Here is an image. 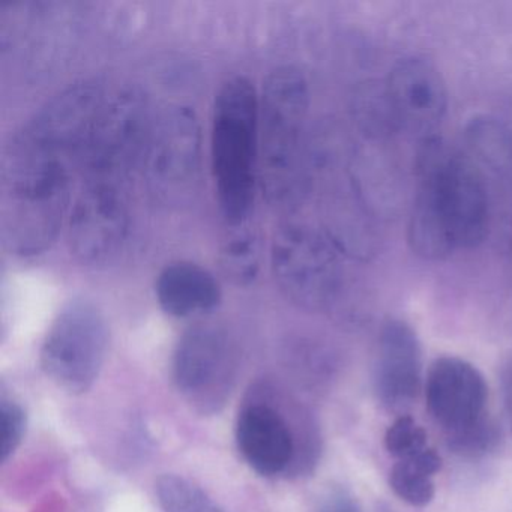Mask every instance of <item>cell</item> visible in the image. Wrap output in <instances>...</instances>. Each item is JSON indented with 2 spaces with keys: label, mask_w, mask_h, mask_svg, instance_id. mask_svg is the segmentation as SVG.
<instances>
[{
  "label": "cell",
  "mask_w": 512,
  "mask_h": 512,
  "mask_svg": "<svg viewBox=\"0 0 512 512\" xmlns=\"http://www.w3.org/2000/svg\"><path fill=\"white\" fill-rule=\"evenodd\" d=\"M499 431L487 418L479 419L470 427L449 433V448L466 457L485 454L496 446Z\"/></svg>",
  "instance_id": "cell-22"
},
{
  "label": "cell",
  "mask_w": 512,
  "mask_h": 512,
  "mask_svg": "<svg viewBox=\"0 0 512 512\" xmlns=\"http://www.w3.org/2000/svg\"><path fill=\"white\" fill-rule=\"evenodd\" d=\"M386 451L397 458L406 460L424 451L427 446V433L421 425L407 415L398 416L385 434Z\"/></svg>",
  "instance_id": "cell-21"
},
{
  "label": "cell",
  "mask_w": 512,
  "mask_h": 512,
  "mask_svg": "<svg viewBox=\"0 0 512 512\" xmlns=\"http://www.w3.org/2000/svg\"><path fill=\"white\" fill-rule=\"evenodd\" d=\"M470 151L496 172L512 169V134L491 116H476L466 127Z\"/></svg>",
  "instance_id": "cell-16"
},
{
  "label": "cell",
  "mask_w": 512,
  "mask_h": 512,
  "mask_svg": "<svg viewBox=\"0 0 512 512\" xmlns=\"http://www.w3.org/2000/svg\"><path fill=\"white\" fill-rule=\"evenodd\" d=\"M433 476L419 469L410 460H398L389 473V484L394 493L412 506H425L433 500Z\"/></svg>",
  "instance_id": "cell-20"
},
{
  "label": "cell",
  "mask_w": 512,
  "mask_h": 512,
  "mask_svg": "<svg viewBox=\"0 0 512 512\" xmlns=\"http://www.w3.org/2000/svg\"><path fill=\"white\" fill-rule=\"evenodd\" d=\"M157 494L164 512H226L199 485L182 476H161Z\"/></svg>",
  "instance_id": "cell-18"
},
{
  "label": "cell",
  "mask_w": 512,
  "mask_h": 512,
  "mask_svg": "<svg viewBox=\"0 0 512 512\" xmlns=\"http://www.w3.org/2000/svg\"><path fill=\"white\" fill-rule=\"evenodd\" d=\"M68 247L86 266L107 265L116 259L130 232V212L119 185L83 182L68 214Z\"/></svg>",
  "instance_id": "cell-10"
},
{
  "label": "cell",
  "mask_w": 512,
  "mask_h": 512,
  "mask_svg": "<svg viewBox=\"0 0 512 512\" xmlns=\"http://www.w3.org/2000/svg\"><path fill=\"white\" fill-rule=\"evenodd\" d=\"M80 161L23 125L5 146L0 170V226L5 247L20 257L49 250L73 205Z\"/></svg>",
  "instance_id": "cell-1"
},
{
  "label": "cell",
  "mask_w": 512,
  "mask_h": 512,
  "mask_svg": "<svg viewBox=\"0 0 512 512\" xmlns=\"http://www.w3.org/2000/svg\"><path fill=\"white\" fill-rule=\"evenodd\" d=\"M236 442L245 461L263 476L286 473L298 457L292 424L268 401L245 404L236 422Z\"/></svg>",
  "instance_id": "cell-13"
},
{
  "label": "cell",
  "mask_w": 512,
  "mask_h": 512,
  "mask_svg": "<svg viewBox=\"0 0 512 512\" xmlns=\"http://www.w3.org/2000/svg\"><path fill=\"white\" fill-rule=\"evenodd\" d=\"M415 169L418 184L407 226L412 253L437 262L481 245L490 229V203L472 161L431 136L421 140Z\"/></svg>",
  "instance_id": "cell-2"
},
{
  "label": "cell",
  "mask_w": 512,
  "mask_h": 512,
  "mask_svg": "<svg viewBox=\"0 0 512 512\" xmlns=\"http://www.w3.org/2000/svg\"><path fill=\"white\" fill-rule=\"evenodd\" d=\"M355 116L359 127L377 139L400 131L389 104L385 83L380 86L368 85L356 95Z\"/></svg>",
  "instance_id": "cell-19"
},
{
  "label": "cell",
  "mask_w": 512,
  "mask_h": 512,
  "mask_svg": "<svg viewBox=\"0 0 512 512\" xmlns=\"http://www.w3.org/2000/svg\"><path fill=\"white\" fill-rule=\"evenodd\" d=\"M271 266L283 295L305 310H325L340 293L343 269L337 245L307 224L287 223L278 229Z\"/></svg>",
  "instance_id": "cell-5"
},
{
  "label": "cell",
  "mask_w": 512,
  "mask_h": 512,
  "mask_svg": "<svg viewBox=\"0 0 512 512\" xmlns=\"http://www.w3.org/2000/svg\"><path fill=\"white\" fill-rule=\"evenodd\" d=\"M211 167L224 221L244 226L260 181V97L247 77L226 80L215 97Z\"/></svg>",
  "instance_id": "cell-4"
},
{
  "label": "cell",
  "mask_w": 512,
  "mask_h": 512,
  "mask_svg": "<svg viewBox=\"0 0 512 512\" xmlns=\"http://www.w3.org/2000/svg\"><path fill=\"white\" fill-rule=\"evenodd\" d=\"M0 427H2L0 454H2V461H7L10 455L19 448L26 431V413L19 403L5 397L2 398L0 401Z\"/></svg>",
  "instance_id": "cell-23"
},
{
  "label": "cell",
  "mask_w": 512,
  "mask_h": 512,
  "mask_svg": "<svg viewBox=\"0 0 512 512\" xmlns=\"http://www.w3.org/2000/svg\"><path fill=\"white\" fill-rule=\"evenodd\" d=\"M385 88L398 130L421 140L436 136L448 112V88L433 62L418 56L401 59L389 71Z\"/></svg>",
  "instance_id": "cell-11"
},
{
  "label": "cell",
  "mask_w": 512,
  "mask_h": 512,
  "mask_svg": "<svg viewBox=\"0 0 512 512\" xmlns=\"http://www.w3.org/2000/svg\"><path fill=\"white\" fill-rule=\"evenodd\" d=\"M155 292L161 308L173 317H191L215 310L221 286L212 272L196 263L178 262L158 275Z\"/></svg>",
  "instance_id": "cell-15"
},
{
  "label": "cell",
  "mask_w": 512,
  "mask_h": 512,
  "mask_svg": "<svg viewBox=\"0 0 512 512\" xmlns=\"http://www.w3.org/2000/svg\"><path fill=\"white\" fill-rule=\"evenodd\" d=\"M152 118L140 89L124 86L109 92L83 158V182L122 187L131 169L142 163Z\"/></svg>",
  "instance_id": "cell-6"
},
{
  "label": "cell",
  "mask_w": 512,
  "mask_h": 512,
  "mask_svg": "<svg viewBox=\"0 0 512 512\" xmlns=\"http://www.w3.org/2000/svg\"><path fill=\"white\" fill-rule=\"evenodd\" d=\"M421 346L409 323L389 319L379 337L374 389L389 410L406 409L421 386Z\"/></svg>",
  "instance_id": "cell-14"
},
{
  "label": "cell",
  "mask_w": 512,
  "mask_h": 512,
  "mask_svg": "<svg viewBox=\"0 0 512 512\" xmlns=\"http://www.w3.org/2000/svg\"><path fill=\"white\" fill-rule=\"evenodd\" d=\"M310 88L295 67L275 68L260 95V184L269 205L289 209L307 193Z\"/></svg>",
  "instance_id": "cell-3"
},
{
  "label": "cell",
  "mask_w": 512,
  "mask_h": 512,
  "mask_svg": "<svg viewBox=\"0 0 512 512\" xmlns=\"http://www.w3.org/2000/svg\"><path fill=\"white\" fill-rule=\"evenodd\" d=\"M320 512H361V509L352 497L338 493L326 500Z\"/></svg>",
  "instance_id": "cell-24"
},
{
  "label": "cell",
  "mask_w": 512,
  "mask_h": 512,
  "mask_svg": "<svg viewBox=\"0 0 512 512\" xmlns=\"http://www.w3.org/2000/svg\"><path fill=\"white\" fill-rule=\"evenodd\" d=\"M487 385L478 368L460 358L437 359L428 371L425 398L433 418L449 433L484 418Z\"/></svg>",
  "instance_id": "cell-12"
},
{
  "label": "cell",
  "mask_w": 512,
  "mask_h": 512,
  "mask_svg": "<svg viewBox=\"0 0 512 512\" xmlns=\"http://www.w3.org/2000/svg\"><path fill=\"white\" fill-rule=\"evenodd\" d=\"M233 232L221 248V268L224 275L238 286L256 280L260 266L259 241L244 226L232 227Z\"/></svg>",
  "instance_id": "cell-17"
},
{
  "label": "cell",
  "mask_w": 512,
  "mask_h": 512,
  "mask_svg": "<svg viewBox=\"0 0 512 512\" xmlns=\"http://www.w3.org/2000/svg\"><path fill=\"white\" fill-rule=\"evenodd\" d=\"M110 332L103 311L88 299H73L53 320L41 365L47 376L71 394L88 391L106 361Z\"/></svg>",
  "instance_id": "cell-7"
},
{
  "label": "cell",
  "mask_w": 512,
  "mask_h": 512,
  "mask_svg": "<svg viewBox=\"0 0 512 512\" xmlns=\"http://www.w3.org/2000/svg\"><path fill=\"white\" fill-rule=\"evenodd\" d=\"M142 164L149 187L164 202H181L193 193L202 164L194 110L173 104L152 118Z\"/></svg>",
  "instance_id": "cell-8"
},
{
  "label": "cell",
  "mask_w": 512,
  "mask_h": 512,
  "mask_svg": "<svg viewBox=\"0 0 512 512\" xmlns=\"http://www.w3.org/2000/svg\"><path fill=\"white\" fill-rule=\"evenodd\" d=\"M235 346L223 329L197 325L188 329L175 350L173 379L181 394L202 412H217L236 377Z\"/></svg>",
  "instance_id": "cell-9"
}]
</instances>
